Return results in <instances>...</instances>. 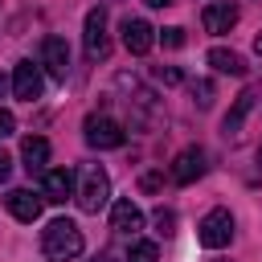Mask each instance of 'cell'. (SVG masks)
<instances>
[{
  "instance_id": "6da1fadb",
  "label": "cell",
  "mask_w": 262,
  "mask_h": 262,
  "mask_svg": "<svg viewBox=\"0 0 262 262\" xmlns=\"http://www.w3.org/2000/svg\"><path fill=\"white\" fill-rule=\"evenodd\" d=\"M41 254L49 262H74L82 254V229L70 217H57L41 229Z\"/></svg>"
},
{
  "instance_id": "7a4b0ae2",
  "label": "cell",
  "mask_w": 262,
  "mask_h": 262,
  "mask_svg": "<svg viewBox=\"0 0 262 262\" xmlns=\"http://www.w3.org/2000/svg\"><path fill=\"white\" fill-rule=\"evenodd\" d=\"M74 201H78L82 213H98V209L111 201V176H106L98 164H86V168H82V180H78V188H74Z\"/></svg>"
},
{
  "instance_id": "3957f363",
  "label": "cell",
  "mask_w": 262,
  "mask_h": 262,
  "mask_svg": "<svg viewBox=\"0 0 262 262\" xmlns=\"http://www.w3.org/2000/svg\"><path fill=\"white\" fill-rule=\"evenodd\" d=\"M82 135H86V143L98 147V151H106V147H123V139H127L123 123H115L111 115H86Z\"/></svg>"
},
{
  "instance_id": "277c9868",
  "label": "cell",
  "mask_w": 262,
  "mask_h": 262,
  "mask_svg": "<svg viewBox=\"0 0 262 262\" xmlns=\"http://www.w3.org/2000/svg\"><path fill=\"white\" fill-rule=\"evenodd\" d=\"M196 242H201L205 250H221V246H229V242H233V217H229V209H213V213H205L201 225H196Z\"/></svg>"
},
{
  "instance_id": "5b68a950",
  "label": "cell",
  "mask_w": 262,
  "mask_h": 262,
  "mask_svg": "<svg viewBox=\"0 0 262 262\" xmlns=\"http://www.w3.org/2000/svg\"><path fill=\"white\" fill-rule=\"evenodd\" d=\"M82 45H86V57H90V61H106V53H111V37H106V8H102V4H94V8L86 12Z\"/></svg>"
},
{
  "instance_id": "8992f818",
  "label": "cell",
  "mask_w": 262,
  "mask_h": 262,
  "mask_svg": "<svg viewBox=\"0 0 262 262\" xmlns=\"http://www.w3.org/2000/svg\"><path fill=\"white\" fill-rule=\"evenodd\" d=\"M258 98H262V86L242 90V94H237V102H233V111L221 119V135H225L229 143H237V139H242V123H246V115L258 106Z\"/></svg>"
},
{
  "instance_id": "52a82bcc",
  "label": "cell",
  "mask_w": 262,
  "mask_h": 262,
  "mask_svg": "<svg viewBox=\"0 0 262 262\" xmlns=\"http://www.w3.org/2000/svg\"><path fill=\"white\" fill-rule=\"evenodd\" d=\"M205 147H184L176 160H172V168H168V180L172 184H192V180H201L205 176Z\"/></svg>"
},
{
  "instance_id": "ba28073f",
  "label": "cell",
  "mask_w": 262,
  "mask_h": 262,
  "mask_svg": "<svg viewBox=\"0 0 262 262\" xmlns=\"http://www.w3.org/2000/svg\"><path fill=\"white\" fill-rule=\"evenodd\" d=\"M41 90H45L41 70H37L33 61H16V66H12V94H16L20 102H37Z\"/></svg>"
},
{
  "instance_id": "9c48e42d",
  "label": "cell",
  "mask_w": 262,
  "mask_h": 262,
  "mask_svg": "<svg viewBox=\"0 0 262 262\" xmlns=\"http://www.w3.org/2000/svg\"><path fill=\"white\" fill-rule=\"evenodd\" d=\"M41 66H45L49 78L66 82V74H70V45H66V37H45L41 41Z\"/></svg>"
},
{
  "instance_id": "30bf717a",
  "label": "cell",
  "mask_w": 262,
  "mask_h": 262,
  "mask_svg": "<svg viewBox=\"0 0 262 262\" xmlns=\"http://www.w3.org/2000/svg\"><path fill=\"white\" fill-rule=\"evenodd\" d=\"M237 4H229V0H217V4H205V12H201V25H205V33H213V37H221V33H229L233 25H237Z\"/></svg>"
},
{
  "instance_id": "8fae6325",
  "label": "cell",
  "mask_w": 262,
  "mask_h": 262,
  "mask_svg": "<svg viewBox=\"0 0 262 262\" xmlns=\"http://www.w3.org/2000/svg\"><path fill=\"white\" fill-rule=\"evenodd\" d=\"M123 45H127V53L143 57V53L156 45V29H151L143 16H127V20H123Z\"/></svg>"
},
{
  "instance_id": "7c38bea8",
  "label": "cell",
  "mask_w": 262,
  "mask_h": 262,
  "mask_svg": "<svg viewBox=\"0 0 262 262\" xmlns=\"http://www.w3.org/2000/svg\"><path fill=\"white\" fill-rule=\"evenodd\" d=\"M41 196L53 201V205H66V201L74 196V172H70V168H49V172L41 176Z\"/></svg>"
},
{
  "instance_id": "4fadbf2b",
  "label": "cell",
  "mask_w": 262,
  "mask_h": 262,
  "mask_svg": "<svg viewBox=\"0 0 262 262\" xmlns=\"http://www.w3.org/2000/svg\"><path fill=\"white\" fill-rule=\"evenodd\" d=\"M4 205H8V213H12L16 221H37V217H41L45 196H37L33 188H12V192L4 196Z\"/></svg>"
},
{
  "instance_id": "5bb4252c",
  "label": "cell",
  "mask_w": 262,
  "mask_h": 262,
  "mask_svg": "<svg viewBox=\"0 0 262 262\" xmlns=\"http://www.w3.org/2000/svg\"><path fill=\"white\" fill-rule=\"evenodd\" d=\"M20 160H25V172L29 176H45L49 168V139H41V135H25V143H20Z\"/></svg>"
},
{
  "instance_id": "9a60e30c",
  "label": "cell",
  "mask_w": 262,
  "mask_h": 262,
  "mask_svg": "<svg viewBox=\"0 0 262 262\" xmlns=\"http://www.w3.org/2000/svg\"><path fill=\"white\" fill-rule=\"evenodd\" d=\"M111 229H115V233H135V229H143L139 205H135V201H115V205H111Z\"/></svg>"
},
{
  "instance_id": "2e32d148",
  "label": "cell",
  "mask_w": 262,
  "mask_h": 262,
  "mask_svg": "<svg viewBox=\"0 0 262 262\" xmlns=\"http://www.w3.org/2000/svg\"><path fill=\"white\" fill-rule=\"evenodd\" d=\"M205 61H209L217 74H233V78H242V74H246V61H242V53H233V49H221V45H213Z\"/></svg>"
},
{
  "instance_id": "e0dca14e",
  "label": "cell",
  "mask_w": 262,
  "mask_h": 262,
  "mask_svg": "<svg viewBox=\"0 0 262 262\" xmlns=\"http://www.w3.org/2000/svg\"><path fill=\"white\" fill-rule=\"evenodd\" d=\"M127 262H160V246L147 242V237H135L131 250H127Z\"/></svg>"
},
{
  "instance_id": "ac0fdd59",
  "label": "cell",
  "mask_w": 262,
  "mask_h": 262,
  "mask_svg": "<svg viewBox=\"0 0 262 262\" xmlns=\"http://www.w3.org/2000/svg\"><path fill=\"white\" fill-rule=\"evenodd\" d=\"M192 102L205 111V106H213V82L209 78H201V82H192Z\"/></svg>"
},
{
  "instance_id": "d6986e66",
  "label": "cell",
  "mask_w": 262,
  "mask_h": 262,
  "mask_svg": "<svg viewBox=\"0 0 262 262\" xmlns=\"http://www.w3.org/2000/svg\"><path fill=\"white\" fill-rule=\"evenodd\" d=\"M151 221H156V229H160L164 237H168V233H176V213H172V209H164V205H160V209L151 213Z\"/></svg>"
},
{
  "instance_id": "ffe728a7",
  "label": "cell",
  "mask_w": 262,
  "mask_h": 262,
  "mask_svg": "<svg viewBox=\"0 0 262 262\" xmlns=\"http://www.w3.org/2000/svg\"><path fill=\"white\" fill-rule=\"evenodd\" d=\"M160 41H164V49H180V45H184V29H176V25H172V29H164V33H160Z\"/></svg>"
},
{
  "instance_id": "44dd1931",
  "label": "cell",
  "mask_w": 262,
  "mask_h": 262,
  "mask_svg": "<svg viewBox=\"0 0 262 262\" xmlns=\"http://www.w3.org/2000/svg\"><path fill=\"white\" fill-rule=\"evenodd\" d=\"M180 78H184V74H180L176 66H160V70H156V82H164V86H176Z\"/></svg>"
},
{
  "instance_id": "7402d4cb",
  "label": "cell",
  "mask_w": 262,
  "mask_h": 262,
  "mask_svg": "<svg viewBox=\"0 0 262 262\" xmlns=\"http://www.w3.org/2000/svg\"><path fill=\"white\" fill-rule=\"evenodd\" d=\"M160 184H164V176H160V172H143V176H139V192H156Z\"/></svg>"
},
{
  "instance_id": "603a6c76",
  "label": "cell",
  "mask_w": 262,
  "mask_h": 262,
  "mask_svg": "<svg viewBox=\"0 0 262 262\" xmlns=\"http://www.w3.org/2000/svg\"><path fill=\"white\" fill-rule=\"evenodd\" d=\"M12 131H16V119H12V111H4V106H0V139H8Z\"/></svg>"
},
{
  "instance_id": "cb8c5ba5",
  "label": "cell",
  "mask_w": 262,
  "mask_h": 262,
  "mask_svg": "<svg viewBox=\"0 0 262 262\" xmlns=\"http://www.w3.org/2000/svg\"><path fill=\"white\" fill-rule=\"evenodd\" d=\"M8 176H12V156H8V151H0V184H4Z\"/></svg>"
},
{
  "instance_id": "d4e9b609",
  "label": "cell",
  "mask_w": 262,
  "mask_h": 262,
  "mask_svg": "<svg viewBox=\"0 0 262 262\" xmlns=\"http://www.w3.org/2000/svg\"><path fill=\"white\" fill-rule=\"evenodd\" d=\"M147 8H168V4H176V0H143Z\"/></svg>"
},
{
  "instance_id": "484cf974",
  "label": "cell",
  "mask_w": 262,
  "mask_h": 262,
  "mask_svg": "<svg viewBox=\"0 0 262 262\" xmlns=\"http://www.w3.org/2000/svg\"><path fill=\"white\" fill-rule=\"evenodd\" d=\"M90 262H115V258H111V254H94Z\"/></svg>"
},
{
  "instance_id": "4316f807",
  "label": "cell",
  "mask_w": 262,
  "mask_h": 262,
  "mask_svg": "<svg viewBox=\"0 0 262 262\" xmlns=\"http://www.w3.org/2000/svg\"><path fill=\"white\" fill-rule=\"evenodd\" d=\"M254 53H258V57H262V33H258V37H254Z\"/></svg>"
},
{
  "instance_id": "83f0119b",
  "label": "cell",
  "mask_w": 262,
  "mask_h": 262,
  "mask_svg": "<svg viewBox=\"0 0 262 262\" xmlns=\"http://www.w3.org/2000/svg\"><path fill=\"white\" fill-rule=\"evenodd\" d=\"M4 90H8V78H4V74H0V98H4Z\"/></svg>"
},
{
  "instance_id": "f1b7e54d",
  "label": "cell",
  "mask_w": 262,
  "mask_h": 262,
  "mask_svg": "<svg viewBox=\"0 0 262 262\" xmlns=\"http://www.w3.org/2000/svg\"><path fill=\"white\" fill-rule=\"evenodd\" d=\"M258 164H262V147H258Z\"/></svg>"
}]
</instances>
